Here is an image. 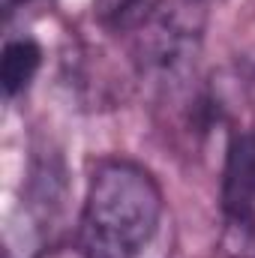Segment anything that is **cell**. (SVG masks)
<instances>
[{
    "instance_id": "5b68a950",
    "label": "cell",
    "mask_w": 255,
    "mask_h": 258,
    "mask_svg": "<svg viewBox=\"0 0 255 258\" xmlns=\"http://www.w3.org/2000/svg\"><path fill=\"white\" fill-rule=\"evenodd\" d=\"M159 6L162 0H96V15L108 30L135 33Z\"/></svg>"
},
{
    "instance_id": "8992f818",
    "label": "cell",
    "mask_w": 255,
    "mask_h": 258,
    "mask_svg": "<svg viewBox=\"0 0 255 258\" xmlns=\"http://www.w3.org/2000/svg\"><path fill=\"white\" fill-rule=\"evenodd\" d=\"M45 6H51V0H3V18L6 21L27 18L33 12H42Z\"/></svg>"
},
{
    "instance_id": "7a4b0ae2",
    "label": "cell",
    "mask_w": 255,
    "mask_h": 258,
    "mask_svg": "<svg viewBox=\"0 0 255 258\" xmlns=\"http://www.w3.org/2000/svg\"><path fill=\"white\" fill-rule=\"evenodd\" d=\"M204 15L198 0H162L135 30V60L159 84H183L201 51Z\"/></svg>"
},
{
    "instance_id": "277c9868",
    "label": "cell",
    "mask_w": 255,
    "mask_h": 258,
    "mask_svg": "<svg viewBox=\"0 0 255 258\" xmlns=\"http://www.w3.org/2000/svg\"><path fill=\"white\" fill-rule=\"evenodd\" d=\"M39 69H42V45L33 36H27V33L9 36L6 45H3V57H0V87H3V96L15 99L18 93H24Z\"/></svg>"
},
{
    "instance_id": "52a82bcc",
    "label": "cell",
    "mask_w": 255,
    "mask_h": 258,
    "mask_svg": "<svg viewBox=\"0 0 255 258\" xmlns=\"http://www.w3.org/2000/svg\"><path fill=\"white\" fill-rule=\"evenodd\" d=\"M39 258H87V252L84 249H51V252H45Z\"/></svg>"
},
{
    "instance_id": "6da1fadb",
    "label": "cell",
    "mask_w": 255,
    "mask_h": 258,
    "mask_svg": "<svg viewBox=\"0 0 255 258\" xmlns=\"http://www.w3.org/2000/svg\"><path fill=\"white\" fill-rule=\"evenodd\" d=\"M165 198L156 177L132 159H99L81 207L87 258H141L162 228Z\"/></svg>"
},
{
    "instance_id": "3957f363",
    "label": "cell",
    "mask_w": 255,
    "mask_h": 258,
    "mask_svg": "<svg viewBox=\"0 0 255 258\" xmlns=\"http://www.w3.org/2000/svg\"><path fill=\"white\" fill-rule=\"evenodd\" d=\"M222 249L228 258H255V126L228 138L222 165Z\"/></svg>"
}]
</instances>
